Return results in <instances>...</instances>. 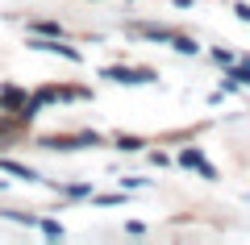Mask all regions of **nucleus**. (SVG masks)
Here are the masks:
<instances>
[{
    "mask_svg": "<svg viewBox=\"0 0 250 245\" xmlns=\"http://www.w3.org/2000/svg\"><path fill=\"white\" fill-rule=\"evenodd\" d=\"M104 79H117V83H150L154 71H129V67H113L104 71Z\"/></svg>",
    "mask_w": 250,
    "mask_h": 245,
    "instance_id": "nucleus-1",
    "label": "nucleus"
},
{
    "mask_svg": "<svg viewBox=\"0 0 250 245\" xmlns=\"http://www.w3.org/2000/svg\"><path fill=\"white\" fill-rule=\"evenodd\" d=\"M179 162H184V167H196V170H200L205 179H217V170L208 167V162H205V158L196 154V150H184V154H179Z\"/></svg>",
    "mask_w": 250,
    "mask_h": 245,
    "instance_id": "nucleus-2",
    "label": "nucleus"
},
{
    "mask_svg": "<svg viewBox=\"0 0 250 245\" xmlns=\"http://www.w3.org/2000/svg\"><path fill=\"white\" fill-rule=\"evenodd\" d=\"M38 50H54V54H62V58H71V62H80V50H71V46H59V42H34Z\"/></svg>",
    "mask_w": 250,
    "mask_h": 245,
    "instance_id": "nucleus-3",
    "label": "nucleus"
},
{
    "mask_svg": "<svg viewBox=\"0 0 250 245\" xmlns=\"http://www.w3.org/2000/svg\"><path fill=\"white\" fill-rule=\"evenodd\" d=\"M0 170H9V175L25 179V183H29V179H38V175H34V170H29V167H21V162H9V158H0Z\"/></svg>",
    "mask_w": 250,
    "mask_h": 245,
    "instance_id": "nucleus-4",
    "label": "nucleus"
},
{
    "mask_svg": "<svg viewBox=\"0 0 250 245\" xmlns=\"http://www.w3.org/2000/svg\"><path fill=\"white\" fill-rule=\"evenodd\" d=\"M175 50L179 54H196V42H192V38H175Z\"/></svg>",
    "mask_w": 250,
    "mask_h": 245,
    "instance_id": "nucleus-5",
    "label": "nucleus"
},
{
    "mask_svg": "<svg viewBox=\"0 0 250 245\" xmlns=\"http://www.w3.org/2000/svg\"><path fill=\"white\" fill-rule=\"evenodd\" d=\"M233 79H238V83H250V67H242V71H233Z\"/></svg>",
    "mask_w": 250,
    "mask_h": 245,
    "instance_id": "nucleus-6",
    "label": "nucleus"
},
{
    "mask_svg": "<svg viewBox=\"0 0 250 245\" xmlns=\"http://www.w3.org/2000/svg\"><path fill=\"white\" fill-rule=\"evenodd\" d=\"M238 17H242V21H250V9H246V4H238Z\"/></svg>",
    "mask_w": 250,
    "mask_h": 245,
    "instance_id": "nucleus-7",
    "label": "nucleus"
}]
</instances>
